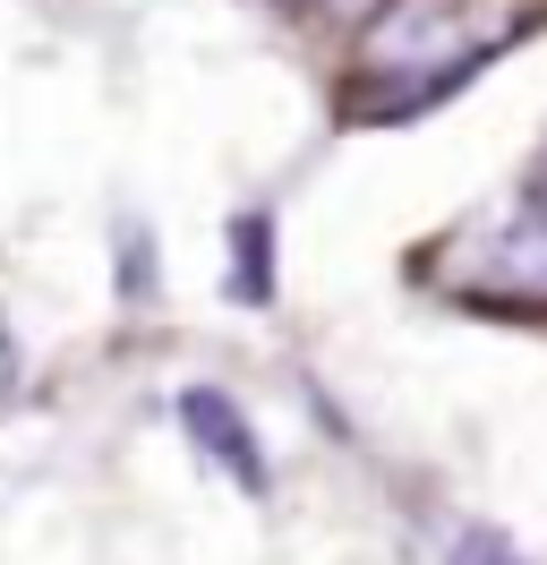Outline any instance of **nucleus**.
I'll list each match as a JSON object with an SVG mask.
<instances>
[{
  "mask_svg": "<svg viewBox=\"0 0 547 565\" xmlns=\"http://www.w3.org/2000/svg\"><path fill=\"white\" fill-rule=\"evenodd\" d=\"M505 35H513L505 18H479L471 0H410V9H394L368 35V52H360V95H376L385 120H394V111H419V104H437V95H453Z\"/></svg>",
  "mask_w": 547,
  "mask_h": 565,
  "instance_id": "f257e3e1",
  "label": "nucleus"
},
{
  "mask_svg": "<svg viewBox=\"0 0 547 565\" xmlns=\"http://www.w3.org/2000/svg\"><path fill=\"white\" fill-rule=\"evenodd\" d=\"M479 282L513 291V300H547V154L530 163V180L513 189L487 241H479Z\"/></svg>",
  "mask_w": 547,
  "mask_h": 565,
  "instance_id": "f03ea898",
  "label": "nucleus"
},
{
  "mask_svg": "<svg viewBox=\"0 0 547 565\" xmlns=\"http://www.w3.org/2000/svg\"><path fill=\"white\" fill-rule=\"evenodd\" d=\"M180 420H189V437H197V455H214L239 489H266V455H257V437H248V420H239L232 394L189 386V394H180Z\"/></svg>",
  "mask_w": 547,
  "mask_h": 565,
  "instance_id": "7ed1b4c3",
  "label": "nucleus"
},
{
  "mask_svg": "<svg viewBox=\"0 0 547 565\" xmlns=\"http://www.w3.org/2000/svg\"><path fill=\"white\" fill-rule=\"evenodd\" d=\"M266 241H274V223H266V214H239V223H232V248H239V300H248V309H266V300H274V266H266Z\"/></svg>",
  "mask_w": 547,
  "mask_h": 565,
  "instance_id": "20e7f679",
  "label": "nucleus"
},
{
  "mask_svg": "<svg viewBox=\"0 0 547 565\" xmlns=\"http://www.w3.org/2000/svg\"><path fill=\"white\" fill-rule=\"evenodd\" d=\"M453 565H522V557H513L496 531H462V540H453Z\"/></svg>",
  "mask_w": 547,
  "mask_h": 565,
  "instance_id": "39448f33",
  "label": "nucleus"
},
{
  "mask_svg": "<svg viewBox=\"0 0 547 565\" xmlns=\"http://www.w3.org/2000/svg\"><path fill=\"white\" fill-rule=\"evenodd\" d=\"M308 9H334V18H351V9H368V0H308Z\"/></svg>",
  "mask_w": 547,
  "mask_h": 565,
  "instance_id": "423d86ee",
  "label": "nucleus"
}]
</instances>
